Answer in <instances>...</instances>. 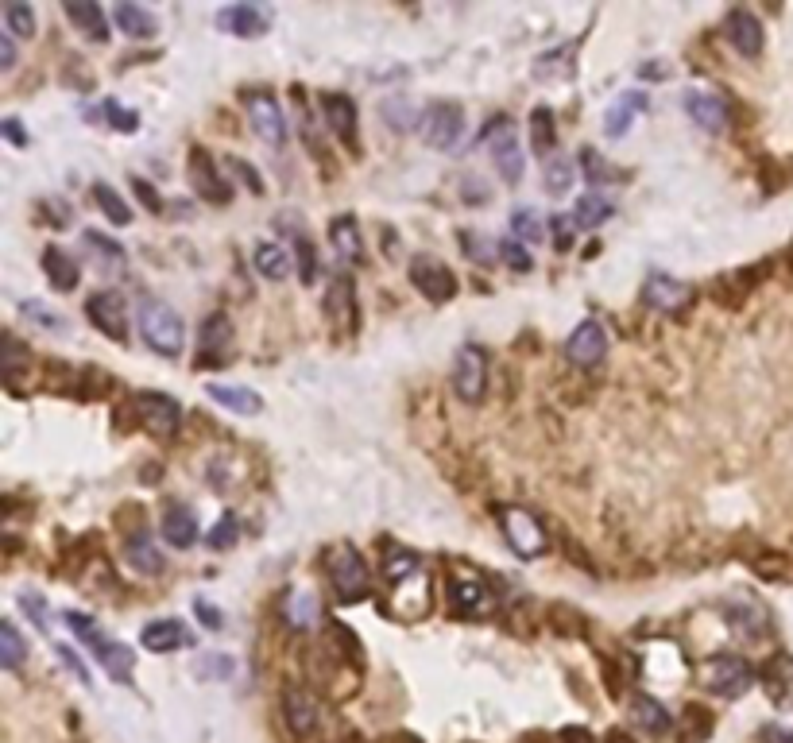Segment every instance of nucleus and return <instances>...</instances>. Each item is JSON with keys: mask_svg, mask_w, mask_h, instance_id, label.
Instances as JSON below:
<instances>
[{"mask_svg": "<svg viewBox=\"0 0 793 743\" xmlns=\"http://www.w3.org/2000/svg\"><path fill=\"white\" fill-rule=\"evenodd\" d=\"M283 716H287V728L294 736H310L318 728V701L310 689H287L283 693Z\"/></svg>", "mask_w": 793, "mask_h": 743, "instance_id": "obj_20", "label": "nucleus"}, {"mask_svg": "<svg viewBox=\"0 0 793 743\" xmlns=\"http://www.w3.org/2000/svg\"><path fill=\"white\" fill-rule=\"evenodd\" d=\"M140 333H144L147 345L155 353H163V357H175L178 349H182V318H178L167 302H144V310H140Z\"/></svg>", "mask_w": 793, "mask_h": 743, "instance_id": "obj_4", "label": "nucleus"}, {"mask_svg": "<svg viewBox=\"0 0 793 743\" xmlns=\"http://www.w3.org/2000/svg\"><path fill=\"white\" fill-rule=\"evenodd\" d=\"M140 643L155 654H171V651H178L182 643H190V635H186V627L178 624V620H155V624L144 627Z\"/></svg>", "mask_w": 793, "mask_h": 743, "instance_id": "obj_27", "label": "nucleus"}, {"mask_svg": "<svg viewBox=\"0 0 793 743\" xmlns=\"http://www.w3.org/2000/svg\"><path fill=\"white\" fill-rule=\"evenodd\" d=\"M66 16L78 24V28L86 31L89 39H97V43H105L109 39V24H105V12L97 8V4H89V0H70L66 4Z\"/></svg>", "mask_w": 793, "mask_h": 743, "instance_id": "obj_33", "label": "nucleus"}, {"mask_svg": "<svg viewBox=\"0 0 793 743\" xmlns=\"http://www.w3.org/2000/svg\"><path fill=\"white\" fill-rule=\"evenodd\" d=\"M530 148H534V155L550 159V151H554V113L550 109H534V117H530Z\"/></svg>", "mask_w": 793, "mask_h": 743, "instance_id": "obj_39", "label": "nucleus"}, {"mask_svg": "<svg viewBox=\"0 0 793 743\" xmlns=\"http://www.w3.org/2000/svg\"><path fill=\"white\" fill-rule=\"evenodd\" d=\"M561 740L565 743H596L592 740V732H585V728H565V732H561Z\"/></svg>", "mask_w": 793, "mask_h": 743, "instance_id": "obj_59", "label": "nucleus"}, {"mask_svg": "<svg viewBox=\"0 0 793 743\" xmlns=\"http://www.w3.org/2000/svg\"><path fill=\"white\" fill-rule=\"evenodd\" d=\"M86 244L89 248H97L101 256H109V260H124V252H120V244H113L109 237H101V233H86Z\"/></svg>", "mask_w": 793, "mask_h": 743, "instance_id": "obj_54", "label": "nucleus"}, {"mask_svg": "<svg viewBox=\"0 0 793 743\" xmlns=\"http://www.w3.org/2000/svg\"><path fill=\"white\" fill-rule=\"evenodd\" d=\"M565 357L569 364H577V368H596L600 360L608 357V333L600 322H581V326L569 333V341H565Z\"/></svg>", "mask_w": 793, "mask_h": 743, "instance_id": "obj_13", "label": "nucleus"}, {"mask_svg": "<svg viewBox=\"0 0 793 743\" xmlns=\"http://www.w3.org/2000/svg\"><path fill=\"white\" fill-rule=\"evenodd\" d=\"M383 117L391 120V128H395V132H407V128H414V109H411V101H403V97L387 101V105H383Z\"/></svg>", "mask_w": 793, "mask_h": 743, "instance_id": "obj_47", "label": "nucleus"}, {"mask_svg": "<svg viewBox=\"0 0 793 743\" xmlns=\"http://www.w3.org/2000/svg\"><path fill=\"white\" fill-rule=\"evenodd\" d=\"M233 353V322L225 314H213L198 333V364H225Z\"/></svg>", "mask_w": 793, "mask_h": 743, "instance_id": "obj_18", "label": "nucleus"}, {"mask_svg": "<svg viewBox=\"0 0 793 743\" xmlns=\"http://www.w3.org/2000/svg\"><path fill=\"white\" fill-rule=\"evenodd\" d=\"M461 244H465V252H469L472 260H476V264H496V256H492V252H484V248H492V240L488 237H480V233H461Z\"/></svg>", "mask_w": 793, "mask_h": 743, "instance_id": "obj_49", "label": "nucleus"}, {"mask_svg": "<svg viewBox=\"0 0 793 743\" xmlns=\"http://www.w3.org/2000/svg\"><path fill=\"white\" fill-rule=\"evenodd\" d=\"M105 117L113 120V128H117V132H136V113H132V109H120L117 101H109V105H105Z\"/></svg>", "mask_w": 793, "mask_h": 743, "instance_id": "obj_50", "label": "nucleus"}, {"mask_svg": "<svg viewBox=\"0 0 793 743\" xmlns=\"http://www.w3.org/2000/svg\"><path fill=\"white\" fill-rule=\"evenodd\" d=\"M59 658L66 662V666H70V670H74V678H78V682H89L86 666H82V662L74 658V651H70V647H59Z\"/></svg>", "mask_w": 793, "mask_h": 743, "instance_id": "obj_57", "label": "nucleus"}, {"mask_svg": "<svg viewBox=\"0 0 793 743\" xmlns=\"http://www.w3.org/2000/svg\"><path fill=\"white\" fill-rule=\"evenodd\" d=\"M325 573H329L333 593H337L341 604H356V600H364L368 589H372L368 565H364V558L356 554L349 542H341V546H333V550L325 554Z\"/></svg>", "mask_w": 793, "mask_h": 743, "instance_id": "obj_2", "label": "nucleus"}, {"mask_svg": "<svg viewBox=\"0 0 793 743\" xmlns=\"http://www.w3.org/2000/svg\"><path fill=\"white\" fill-rule=\"evenodd\" d=\"M194 612H198V620H202V624H206L209 631H221V627H225V616H221V608H213V604H209V600H202V596L194 600Z\"/></svg>", "mask_w": 793, "mask_h": 743, "instance_id": "obj_51", "label": "nucleus"}, {"mask_svg": "<svg viewBox=\"0 0 793 743\" xmlns=\"http://www.w3.org/2000/svg\"><path fill=\"white\" fill-rule=\"evenodd\" d=\"M461 132H465V109H461L457 101H438V105L426 109V117H422V136H426L430 148L449 151L461 140Z\"/></svg>", "mask_w": 793, "mask_h": 743, "instance_id": "obj_11", "label": "nucleus"}, {"mask_svg": "<svg viewBox=\"0 0 793 743\" xmlns=\"http://www.w3.org/2000/svg\"><path fill=\"white\" fill-rule=\"evenodd\" d=\"M279 608H283V620L294 627V631H310V627L322 620V608H318V596L310 593V589H298L291 585L283 600H279Z\"/></svg>", "mask_w": 793, "mask_h": 743, "instance_id": "obj_23", "label": "nucleus"}, {"mask_svg": "<svg viewBox=\"0 0 793 743\" xmlns=\"http://www.w3.org/2000/svg\"><path fill=\"white\" fill-rule=\"evenodd\" d=\"M217 28L229 31V35H240V39H248V35H264L267 12L260 8V4H229V8H221V12H217Z\"/></svg>", "mask_w": 793, "mask_h": 743, "instance_id": "obj_21", "label": "nucleus"}, {"mask_svg": "<svg viewBox=\"0 0 793 743\" xmlns=\"http://www.w3.org/2000/svg\"><path fill=\"white\" fill-rule=\"evenodd\" d=\"M329 240H333V248H337L341 260H349V264L364 260V240H360V229H356V217H349V213L345 217H333Z\"/></svg>", "mask_w": 793, "mask_h": 743, "instance_id": "obj_28", "label": "nucleus"}, {"mask_svg": "<svg viewBox=\"0 0 793 743\" xmlns=\"http://www.w3.org/2000/svg\"><path fill=\"white\" fill-rule=\"evenodd\" d=\"M252 260H256V271L264 279H287V271H291V252L279 248V244H260Z\"/></svg>", "mask_w": 793, "mask_h": 743, "instance_id": "obj_35", "label": "nucleus"}, {"mask_svg": "<svg viewBox=\"0 0 793 743\" xmlns=\"http://www.w3.org/2000/svg\"><path fill=\"white\" fill-rule=\"evenodd\" d=\"M0 128H4L8 144H16V148H24V144H28V136H24V128H20V120H16V117H8L4 124H0Z\"/></svg>", "mask_w": 793, "mask_h": 743, "instance_id": "obj_56", "label": "nucleus"}, {"mask_svg": "<svg viewBox=\"0 0 793 743\" xmlns=\"http://www.w3.org/2000/svg\"><path fill=\"white\" fill-rule=\"evenodd\" d=\"M132 411L140 418V426H144L147 434H155V438H175L178 426H182L178 403L171 395H163V391H140L132 399Z\"/></svg>", "mask_w": 793, "mask_h": 743, "instance_id": "obj_6", "label": "nucleus"}, {"mask_svg": "<svg viewBox=\"0 0 793 743\" xmlns=\"http://www.w3.org/2000/svg\"><path fill=\"white\" fill-rule=\"evenodd\" d=\"M244 109H248V120L256 128V136L271 144V148H287V117L279 109V101L264 90H248L244 93Z\"/></svg>", "mask_w": 793, "mask_h": 743, "instance_id": "obj_8", "label": "nucleus"}, {"mask_svg": "<svg viewBox=\"0 0 793 743\" xmlns=\"http://www.w3.org/2000/svg\"><path fill=\"white\" fill-rule=\"evenodd\" d=\"M4 24H8V31H12V35L28 39V35H35V12H31L28 4L12 0V4H4Z\"/></svg>", "mask_w": 793, "mask_h": 743, "instance_id": "obj_41", "label": "nucleus"}, {"mask_svg": "<svg viewBox=\"0 0 793 743\" xmlns=\"http://www.w3.org/2000/svg\"><path fill=\"white\" fill-rule=\"evenodd\" d=\"M445 589H449V604H453L457 616H476V612H484V604H488V581H484L480 569H472V565H461V562L449 565Z\"/></svg>", "mask_w": 793, "mask_h": 743, "instance_id": "obj_7", "label": "nucleus"}, {"mask_svg": "<svg viewBox=\"0 0 793 743\" xmlns=\"http://www.w3.org/2000/svg\"><path fill=\"white\" fill-rule=\"evenodd\" d=\"M24 360L31 364V357L24 353V345L8 333V337H4V380H8V387H16V376L24 372Z\"/></svg>", "mask_w": 793, "mask_h": 743, "instance_id": "obj_43", "label": "nucleus"}, {"mask_svg": "<svg viewBox=\"0 0 793 743\" xmlns=\"http://www.w3.org/2000/svg\"><path fill=\"white\" fill-rule=\"evenodd\" d=\"M236 535H240V527H236V515H233V511H225V515H221V523L209 531V546H213V550H229V546L236 542Z\"/></svg>", "mask_w": 793, "mask_h": 743, "instance_id": "obj_45", "label": "nucleus"}, {"mask_svg": "<svg viewBox=\"0 0 793 743\" xmlns=\"http://www.w3.org/2000/svg\"><path fill=\"white\" fill-rule=\"evenodd\" d=\"M43 275L51 279L55 291H74V287H78V264H74V256H66L62 248H47V252H43Z\"/></svg>", "mask_w": 793, "mask_h": 743, "instance_id": "obj_30", "label": "nucleus"}, {"mask_svg": "<svg viewBox=\"0 0 793 743\" xmlns=\"http://www.w3.org/2000/svg\"><path fill=\"white\" fill-rule=\"evenodd\" d=\"M124 558L136 565L140 573H163V565H167V562H163V554L155 550V542H151L144 531L124 542Z\"/></svg>", "mask_w": 793, "mask_h": 743, "instance_id": "obj_34", "label": "nucleus"}, {"mask_svg": "<svg viewBox=\"0 0 793 743\" xmlns=\"http://www.w3.org/2000/svg\"><path fill=\"white\" fill-rule=\"evenodd\" d=\"M132 190H136V194H140V202H144V206L151 209V213H159V209H163V198H159V194H155V190H151V182H144V179H132Z\"/></svg>", "mask_w": 793, "mask_h": 743, "instance_id": "obj_55", "label": "nucleus"}, {"mask_svg": "<svg viewBox=\"0 0 793 743\" xmlns=\"http://www.w3.org/2000/svg\"><path fill=\"white\" fill-rule=\"evenodd\" d=\"M209 399L213 403H221V407H229L236 415H260V407H264V399L252 391V387H233V384H209Z\"/></svg>", "mask_w": 793, "mask_h": 743, "instance_id": "obj_29", "label": "nucleus"}, {"mask_svg": "<svg viewBox=\"0 0 793 743\" xmlns=\"http://www.w3.org/2000/svg\"><path fill=\"white\" fill-rule=\"evenodd\" d=\"M229 167H233L236 175L252 186V194H264V179H260V171H256V167H248V163H244V159H236V155H229Z\"/></svg>", "mask_w": 793, "mask_h": 743, "instance_id": "obj_53", "label": "nucleus"}, {"mask_svg": "<svg viewBox=\"0 0 793 743\" xmlns=\"http://www.w3.org/2000/svg\"><path fill=\"white\" fill-rule=\"evenodd\" d=\"M496 515H500V527H503V538L511 542V550L519 554V558H538V554H546V531H542V523L530 515L527 507H511V504H500L496 507Z\"/></svg>", "mask_w": 793, "mask_h": 743, "instance_id": "obj_3", "label": "nucleus"}, {"mask_svg": "<svg viewBox=\"0 0 793 743\" xmlns=\"http://www.w3.org/2000/svg\"><path fill=\"white\" fill-rule=\"evenodd\" d=\"M573 186V163L569 159H550L546 163V190H554V194H565Z\"/></svg>", "mask_w": 793, "mask_h": 743, "instance_id": "obj_44", "label": "nucleus"}, {"mask_svg": "<svg viewBox=\"0 0 793 743\" xmlns=\"http://www.w3.org/2000/svg\"><path fill=\"white\" fill-rule=\"evenodd\" d=\"M763 740L766 743H793V732H790V728H766Z\"/></svg>", "mask_w": 793, "mask_h": 743, "instance_id": "obj_60", "label": "nucleus"}, {"mask_svg": "<svg viewBox=\"0 0 793 743\" xmlns=\"http://www.w3.org/2000/svg\"><path fill=\"white\" fill-rule=\"evenodd\" d=\"M712 736V713L701 709V705H689L681 713V728H677V740L681 743H705Z\"/></svg>", "mask_w": 793, "mask_h": 743, "instance_id": "obj_36", "label": "nucleus"}, {"mask_svg": "<svg viewBox=\"0 0 793 743\" xmlns=\"http://www.w3.org/2000/svg\"><path fill=\"white\" fill-rule=\"evenodd\" d=\"M93 202L101 206V213H105L113 225H128V221H132V209L124 206V198H120L109 182H93Z\"/></svg>", "mask_w": 793, "mask_h": 743, "instance_id": "obj_38", "label": "nucleus"}, {"mask_svg": "<svg viewBox=\"0 0 793 743\" xmlns=\"http://www.w3.org/2000/svg\"><path fill=\"white\" fill-rule=\"evenodd\" d=\"M488 151H492V163H496V171L503 175V182H515L523 179V163H527V155L519 148V136H515V124L503 117L500 124L492 120V128H488Z\"/></svg>", "mask_w": 793, "mask_h": 743, "instance_id": "obj_10", "label": "nucleus"}, {"mask_svg": "<svg viewBox=\"0 0 793 743\" xmlns=\"http://www.w3.org/2000/svg\"><path fill=\"white\" fill-rule=\"evenodd\" d=\"M631 720L650 732V736H662V732H670V713L662 709V701H654L647 693H639L635 701H631Z\"/></svg>", "mask_w": 793, "mask_h": 743, "instance_id": "obj_31", "label": "nucleus"}, {"mask_svg": "<svg viewBox=\"0 0 793 743\" xmlns=\"http://www.w3.org/2000/svg\"><path fill=\"white\" fill-rule=\"evenodd\" d=\"M190 182H194V190L206 198V202H229L233 198V190H229V182L221 179V171H217V163L209 159V151L194 148L190 151Z\"/></svg>", "mask_w": 793, "mask_h": 743, "instance_id": "obj_19", "label": "nucleus"}, {"mask_svg": "<svg viewBox=\"0 0 793 743\" xmlns=\"http://www.w3.org/2000/svg\"><path fill=\"white\" fill-rule=\"evenodd\" d=\"M12 59H16V43H12V35H0V66L8 70Z\"/></svg>", "mask_w": 793, "mask_h": 743, "instance_id": "obj_58", "label": "nucleus"}, {"mask_svg": "<svg viewBox=\"0 0 793 743\" xmlns=\"http://www.w3.org/2000/svg\"><path fill=\"white\" fill-rule=\"evenodd\" d=\"M554 237H558L561 248H569V237H573V229H569L565 221H558V217H554Z\"/></svg>", "mask_w": 793, "mask_h": 743, "instance_id": "obj_61", "label": "nucleus"}, {"mask_svg": "<svg viewBox=\"0 0 793 743\" xmlns=\"http://www.w3.org/2000/svg\"><path fill=\"white\" fill-rule=\"evenodd\" d=\"M117 24L124 35H132V39H151L155 31H159V20L140 8V4H132V0H120L117 4Z\"/></svg>", "mask_w": 793, "mask_h": 743, "instance_id": "obj_32", "label": "nucleus"}, {"mask_svg": "<svg viewBox=\"0 0 793 743\" xmlns=\"http://www.w3.org/2000/svg\"><path fill=\"white\" fill-rule=\"evenodd\" d=\"M322 109H325V120H329V128L349 144L356 148V105L345 97V93H325L322 97Z\"/></svg>", "mask_w": 793, "mask_h": 743, "instance_id": "obj_25", "label": "nucleus"}, {"mask_svg": "<svg viewBox=\"0 0 793 743\" xmlns=\"http://www.w3.org/2000/svg\"><path fill=\"white\" fill-rule=\"evenodd\" d=\"M604 743H635V740H631V736H623V732H612V736H608Z\"/></svg>", "mask_w": 793, "mask_h": 743, "instance_id": "obj_62", "label": "nucleus"}, {"mask_svg": "<svg viewBox=\"0 0 793 743\" xmlns=\"http://www.w3.org/2000/svg\"><path fill=\"white\" fill-rule=\"evenodd\" d=\"M453 391L465 403H480L488 391V353L480 345H465L453 364Z\"/></svg>", "mask_w": 793, "mask_h": 743, "instance_id": "obj_9", "label": "nucleus"}, {"mask_svg": "<svg viewBox=\"0 0 793 743\" xmlns=\"http://www.w3.org/2000/svg\"><path fill=\"white\" fill-rule=\"evenodd\" d=\"M411 283L422 291V295L430 298V302H449V298L457 295V279H453V271L445 268L441 260H434V256H414L411 260Z\"/></svg>", "mask_w": 793, "mask_h": 743, "instance_id": "obj_14", "label": "nucleus"}, {"mask_svg": "<svg viewBox=\"0 0 793 743\" xmlns=\"http://www.w3.org/2000/svg\"><path fill=\"white\" fill-rule=\"evenodd\" d=\"M163 538L178 546V550H186V546H194V538H198V519H194V511L186 504H171L163 511Z\"/></svg>", "mask_w": 793, "mask_h": 743, "instance_id": "obj_26", "label": "nucleus"}, {"mask_svg": "<svg viewBox=\"0 0 793 743\" xmlns=\"http://www.w3.org/2000/svg\"><path fill=\"white\" fill-rule=\"evenodd\" d=\"M86 318L101 329L109 341H128V306H124V295H117V291H97V295H89Z\"/></svg>", "mask_w": 793, "mask_h": 743, "instance_id": "obj_12", "label": "nucleus"}, {"mask_svg": "<svg viewBox=\"0 0 793 743\" xmlns=\"http://www.w3.org/2000/svg\"><path fill=\"white\" fill-rule=\"evenodd\" d=\"M681 105H685L689 120H693L697 128H705V132H724V128H728V120H732L728 101L712 90H689Z\"/></svg>", "mask_w": 793, "mask_h": 743, "instance_id": "obj_16", "label": "nucleus"}, {"mask_svg": "<svg viewBox=\"0 0 793 743\" xmlns=\"http://www.w3.org/2000/svg\"><path fill=\"white\" fill-rule=\"evenodd\" d=\"M294 252H298V275H302V283H314V275H318V252H314V244L306 237L294 240Z\"/></svg>", "mask_w": 793, "mask_h": 743, "instance_id": "obj_46", "label": "nucleus"}, {"mask_svg": "<svg viewBox=\"0 0 793 743\" xmlns=\"http://www.w3.org/2000/svg\"><path fill=\"white\" fill-rule=\"evenodd\" d=\"M24 662V639H20V631L12 620H4L0 624V666L4 670H16Z\"/></svg>", "mask_w": 793, "mask_h": 743, "instance_id": "obj_40", "label": "nucleus"}, {"mask_svg": "<svg viewBox=\"0 0 793 743\" xmlns=\"http://www.w3.org/2000/svg\"><path fill=\"white\" fill-rule=\"evenodd\" d=\"M325 310H329V318H333L337 333H353V326H356V291H353V279H349V275H337V279L329 283Z\"/></svg>", "mask_w": 793, "mask_h": 743, "instance_id": "obj_22", "label": "nucleus"}, {"mask_svg": "<svg viewBox=\"0 0 793 743\" xmlns=\"http://www.w3.org/2000/svg\"><path fill=\"white\" fill-rule=\"evenodd\" d=\"M20 604L35 616V627H39V631H47V627H51V620H47V604H43V596L39 593H24L20 596Z\"/></svg>", "mask_w": 793, "mask_h": 743, "instance_id": "obj_52", "label": "nucleus"}, {"mask_svg": "<svg viewBox=\"0 0 793 743\" xmlns=\"http://www.w3.org/2000/svg\"><path fill=\"white\" fill-rule=\"evenodd\" d=\"M650 109V93H623L616 105L608 109V117H604V132L619 140V136H627V128H631V120L639 117V113H647Z\"/></svg>", "mask_w": 793, "mask_h": 743, "instance_id": "obj_24", "label": "nucleus"}, {"mask_svg": "<svg viewBox=\"0 0 793 743\" xmlns=\"http://www.w3.org/2000/svg\"><path fill=\"white\" fill-rule=\"evenodd\" d=\"M701 682H705L716 697L735 701V697H743V693L755 685V670H751V662H743L739 654H716L705 666Z\"/></svg>", "mask_w": 793, "mask_h": 743, "instance_id": "obj_5", "label": "nucleus"}, {"mask_svg": "<svg viewBox=\"0 0 793 743\" xmlns=\"http://www.w3.org/2000/svg\"><path fill=\"white\" fill-rule=\"evenodd\" d=\"M66 624H70V631H74L78 639H86L89 651H93V658H97V662L109 670V678H117V682H128V678H132L136 654L128 651L124 643L109 639L101 627L89 624V616H82V612H66Z\"/></svg>", "mask_w": 793, "mask_h": 743, "instance_id": "obj_1", "label": "nucleus"}, {"mask_svg": "<svg viewBox=\"0 0 793 743\" xmlns=\"http://www.w3.org/2000/svg\"><path fill=\"white\" fill-rule=\"evenodd\" d=\"M616 209L608 198H600V194H585L577 209H573V221H577V229H596V225H604L608 217H612Z\"/></svg>", "mask_w": 793, "mask_h": 743, "instance_id": "obj_37", "label": "nucleus"}, {"mask_svg": "<svg viewBox=\"0 0 793 743\" xmlns=\"http://www.w3.org/2000/svg\"><path fill=\"white\" fill-rule=\"evenodd\" d=\"M643 302H647L650 310L677 314V310H685V306L693 302V287H689V283H681V279H674V275H662V271H654V275H647Z\"/></svg>", "mask_w": 793, "mask_h": 743, "instance_id": "obj_15", "label": "nucleus"}, {"mask_svg": "<svg viewBox=\"0 0 793 743\" xmlns=\"http://www.w3.org/2000/svg\"><path fill=\"white\" fill-rule=\"evenodd\" d=\"M500 256H503V264L511 271H530L534 268V260H530V252L519 244V240H503L500 244Z\"/></svg>", "mask_w": 793, "mask_h": 743, "instance_id": "obj_48", "label": "nucleus"}, {"mask_svg": "<svg viewBox=\"0 0 793 743\" xmlns=\"http://www.w3.org/2000/svg\"><path fill=\"white\" fill-rule=\"evenodd\" d=\"M724 35H728V43H732L743 59H759V51H763V24L755 20V12L732 8L724 16Z\"/></svg>", "mask_w": 793, "mask_h": 743, "instance_id": "obj_17", "label": "nucleus"}, {"mask_svg": "<svg viewBox=\"0 0 793 743\" xmlns=\"http://www.w3.org/2000/svg\"><path fill=\"white\" fill-rule=\"evenodd\" d=\"M511 229H515V237L527 240V244H542V237H546V229H542L534 209H515L511 213Z\"/></svg>", "mask_w": 793, "mask_h": 743, "instance_id": "obj_42", "label": "nucleus"}]
</instances>
